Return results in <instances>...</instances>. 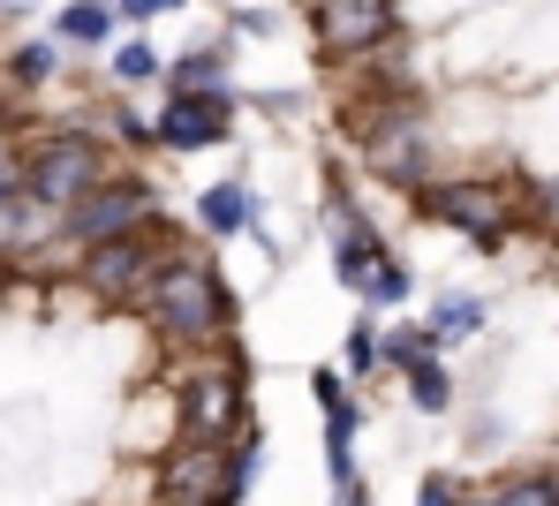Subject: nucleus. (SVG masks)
I'll return each mask as SVG.
<instances>
[{
    "instance_id": "obj_5",
    "label": "nucleus",
    "mask_w": 559,
    "mask_h": 506,
    "mask_svg": "<svg viewBox=\"0 0 559 506\" xmlns=\"http://www.w3.org/2000/svg\"><path fill=\"white\" fill-rule=\"evenodd\" d=\"M159 273H167L159 227H144L129 242H106V250H84V288H98V296H152Z\"/></svg>"
},
{
    "instance_id": "obj_9",
    "label": "nucleus",
    "mask_w": 559,
    "mask_h": 506,
    "mask_svg": "<svg viewBox=\"0 0 559 506\" xmlns=\"http://www.w3.org/2000/svg\"><path fill=\"white\" fill-rule=\"evenodd\" d=\"M53 234H61V212L53 204H38L31 190H8L0 197V257H23V250H38Z\"/></svg>"
},
{
    "instance_id": "obj_10",
    "label": "nucleus",
    "mask_w": 559,
    "mask_h": 506,
    "mask_svg": "<svg viewBox=\"0 0 559 506\" xmlns=\"http://www.w3.org/2000/svg\"><path fill=\"white\" fill-rule=\"evenodd\" d=\"M219 484H227V454H212V446H189L182 461L167 469V492L189 506H219Z\"/></svg>"
},
{
    "instance_id": "obj_15",
    "label": "nucleus",
    "mask_w": 559,
    "mask_h": 506,
    "mask_svg": "<svg viewBox=\"0 0 559 506\" xmlns=\"http://www.w3.org/2000/svg\"><path fill=\"white\" fill-rule=\"evenodd\" d=\"M385 363V333H378V317H356V333H348V371H378Z\"/></svg>"
},
{
    "instance_id": "obj_18",
    "label": "nucleus",
    "mask_w": 559,
    "mask_h": 506,
    "mask_svg": "<svg viewBox=\"0 0 559 506\" xmlns=\"http://www.w3.org/2000/svg\"><path fill=\"white\" fill-rule=\"evenodd\" d=\"M364 296H371V303H408V273L385 257V265L371 273V288H364Z\"/></svg>"
},
{
    "instance_id": "obj_21",
    "label": "nucleus",
    "mask_w": 559,
    "mask_h": 506,
    "mask_svg": "<svg viewBox=\"0 0 559 506\" xmlns=\"http://www.w3.org/2000/svg\"><path fill=\"white\" fill-rule=\"evenodd\" d=\"M227 23H235V31H265V23H273V8H235Z\"/></svg>"
},
{
    "instance_id": "obj_13",
    "label": "nucleus",
    "mask_w": 559,
    "mask_h": 506,
    "mask_svg": "<svg viewBox=\"0 0 559 506\" xmlns=\"http://www.w3.org/2000/svg\"><path fill=\"white\" fill-rule=\"evenodd\" d=\"M114 23H121V8H61V38H69V46L114 38Z\"/></svg>"
},
{
    "instance_id": "obj_14",
    "label": "nucleus",
    "mask_w": 559,
    "mask_h": 506,
    "mask_svg": "<svg viewBox=\"0 0 559 506\" xmlns=\"http://www.w3.org/2000/svg\"><path fill=\"white\" fill-rule=\"evenodd\" d=\"M476 317H484V310L468 303V296H447V303L431 310V325H424V333H431V348H439V340H462V333H476Z\"/></svg>"
},
{
    "instance_id": "obj_11",
    "label": "nucleus",
    "mask_w": 559,
    "mask_h": 506,
    "mask_svg": "<svg viewBox=\"0 0 559 506\" xmlns=\"http://www.w3.org/2000/svg\"><path fill=\"white\" fill-rule=\"evenodd\" d=\"M197 219H204L212 234H242V227L258 219V197H250L242 182H219V190H204V197H197Z\"/></svg>"
},
{
    "instance_id": "obj_8",
    "label": "nucleus",
    "mask_w": 559,
    "mask_h": 506,
    "mask_svg": "<svg viewBox=\"0 0 559 506\" xmlns=\"http://www.w3.org/2000/svg\"><path fill=\"white\" fill-rule=\"evenodd\" d=\"M159 129V144H175V152H197V144H219L227 129H235V92L227 99H167V113L152 121Z\"/></svg>"
},
{
    "instance_id": "obj_7",
    "label": "nucleus",
    "mask_w": 559,
    "mask_h": 506,
    "mask_svg": "<svg viewBox=\"0 0 559 506\" xmlns=\"http://www.w3.org/2000/svg\"><path fill=\"white\" fill-rule=\"evenodd\" d=\"M182 423L197 431V446H212V438H227L242 423V363L235 356L212 363V371H197L182 386Z\"/></svg>"
},
{
    "instance_id": "obj_19",
    "label": "nucleus",
    "mask_w": 559,
    "mask_h": 506,
    "mask_svg": "<svg viewBox=\"0 0 559 506\" xmlns=\"http://www.w3.org/2000/svg\"><path fill=\"white\" fill-rule=\"evenodd\" d=\"M15 76H23V84H46V76H53V46H23V53H15Z\"/></svg>"
},
{
    "instance_id": "obj_17",
    "label": "nucleus",
    "mask_w": 559,
    "mask_h": 506,
    "mask_svg": "<svg viewBox=\"0 0 559 506\" xmlns=\"http://www.w3.org/2000/svg\"><path fill=\"white\" fill-rule=\"evenodd\" d=\"M114 76H121V84H152V76H159V53H152V46H136V38H129V46H121V53H114Z\"/></svg>"
},
{
    "instance_id": "obj_4",
    "label": "nucleus",
    "mask_w": 559,
    "mask_h": 506,
    "mask_svg": "<svg viewBox=\"0 0 559 506\" xmlns=\"http://www.w3.org/2000/svg\"><path fill=\"white\" fill-rule=\"evenodd\" d=\"M416 204H424V219L462 227L476 250H499V242H507V197H499L491 182H424Z\"/></svg>"
},
{
    "instance_id": "obj_6",
    "label": "nucleus",
    "mask_w": 559,
    "mask_h": 506,
    "mask_svg": "<svg viewBox=\"0 0 559 506\" xmlns=\"http://www.w3.org/2000/svg\"><path fill=\"white\" fill-rule=\"evenodd\" d=\"M310 31H318L325 53H371L401 31V8H385V0H318Z\"/></svg>"
},
{
    "instance_id": "obj_3",
    "label": "nucleus",
    "mask_w": 559,
    "mask_h": 506,
    "mask_svg": "<svg viewBox=\"0 0 559 506\" xmlns=\"http://www.w3.org/2000/svg\"><path fill=\"white\" fill-rule=\"evenodd\" d=\"M159 212H152V190L144 182H106L92 204H76L69 219H61V234L69 242H84V250H106V242H129V234H144Z\"/></svg>"
},
{
    "instance_id": "obj_2",
    "label": "nucleus",
    "mask_w": 559,
    "mask_h": 506,
    "mask_svg": "<svg viewBox=\"0 0 559 506\" xmlns=\"http://www.w3.org/2000/svg\"><path fill=\"white\" fill-rule=\"evenodd\" d=\"M23 190L38 204H53V212H76L106 190V152L92 136H46V144L23 152Z\"/></svg>"
},
{
    "instance_id": "obj_16",
    "label": "nucleus",
    "mask_w": 559,
    "mask_h": 506,
    "mask_svg": "<svg viewBox=\"0 0 559 506\" xmlns=\"http://www.w3.org/2000/svg\"><path fill=\"white\" fill-rule=\"evenodd\" d=\"M491 506H559V477H514Z\"/></svg>"
},
{
    "instance_id": "obj_22",
    "label": "nucleus",
    "mask_w": 559,
    "mask_h": 506,
    "mask_svg": "<svg viewBox=\"0 0 559 506\" xmlns=\"http://www.w3.org/2000/svg\"><path fill=\"white\" fill-rule=\"evenodd\" d=\"M341 506H371V492L364 484H341Z\"/></svg>"
},
{
    "instance_id": "obj_1",
    "label": "nucleus",
    "mask_w": 559,
    "mask_h": 506,
    "mask_svg": "<svg viewBox=\"0 0 559 506\" xmlns=\"http://www.w3.org/2000/svg\"><path fill=\"white\" fill-rule=\"evenodd\" d=\"M152 325L167 333V340H182V348H212L227 325H235V296L219 288V273L212 265H189V257H167V273L152 280Z\"/></svg>"
},
{
    "instance_id": "obj_20",
    "label": "nucleus",
    "mask_w": 559,
    "mask_h": 506,
    "mask_svg": "<svg viewBox=\"0 0 559 506\" xmlns=\"http://www.w3.org/2000/svg\"><path fill=\"white\" fill-rule=\"evenodd\" d=\"M8 190H23V159L0 144V197H8Z\"/></svg>"
},
{
    "instance_id": "obj_12",
    "label": "nucleus",
    "mask_w": 559,
    "mask_h": 506,
    "mask_svg": "<svg viewBox=\"0 0 559 506\" xmlns=\"http://www.w3.org/2000/svg\"><path fill=\"white\" fill-rule=\"evenodd\" d=\"M175 92H182V99H227V53H219V46L182 53V61H175Z\"/></svg>"
}]
</instances>
